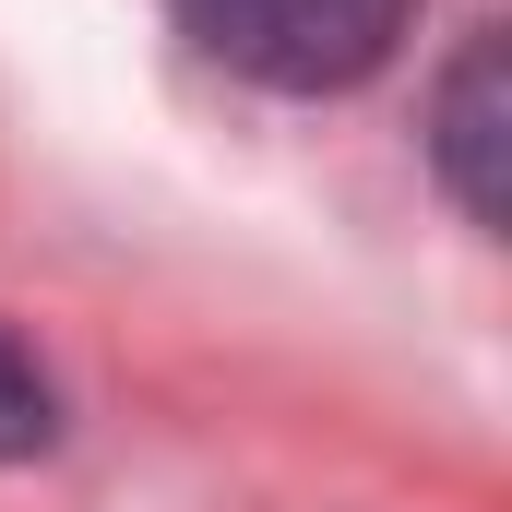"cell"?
<instances>
[{"instance_id": "obj_3", "label": "cell", "mask_w": 512, "mask_h": 512, "mask_svg": "<svg viewBox=\"0 0 512 512\" xmlns=\"http://www.w3.org/2000/svg\"><path fill=\"white\" fill-rule=\"evenodd\" d=\"M60 441V393H48V370L0 334V465H24V453H48Z\"/></svg>"}, {"instance_id": "obj_2", "label": "cell", "mask_w": 512, "mask_h": 512, "mask_svg": "<svg viewBox=\"0 0 512 512\" xmlns=\"http://www.w3.org/2000/svg\"><path fill=\"white\" fill-rule=\"evenodd\" d=\"M501 36H477L465 60H453V84H441V108H429V155H441V179H453V203L477 215V227H501Z\"/></svg>"}, {"instance_id": "obj_1", "label": "cell", "mask_w": 512, "mask_h": 512, "mask_svg": "<svg viewBox=\"0 0 512 512\" xmlns=\"http://www.w3.org/2000/svg\"><path fill=\"white\" fill-rule=\"evenodd\" d=\"M167 12L203 60H227L239 84H274V96L370 84L417 24V0H167Z\"/></svg>"}]
</instances>
